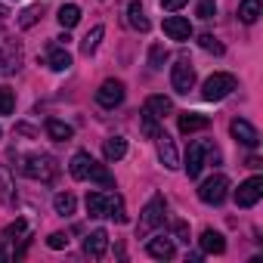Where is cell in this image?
I'll list each match as a JSON object with an SVG mask.
<instances>
[{
  "instance_id": "41",
  "label": "cell",
  "mask_w": 263,
  "mask_h": 263,
  "mask_svg": "<svg viewBox=\"0 0 263 263\" xmlns=\"http://www.w3.org/2000/svg\"><path fill=\"white\" fill-rule=\"evenodd\" d=\"M248 167H254V171H260V167H263V161H260L257 155H251V158H248Z\"/></svg>"
},
{
  "instance_id": "25",
  "label": "cell",
  "mask_w": 263,
  "mask_h": 263,
  "mask_svg": "<svg viewBox=\"0 0 263 263\" xmlns=\"http://www.w3.org/2000/svg\"><path fill=\"white\" fill-rule=\"evenodd\" d=\"M53 208H56V214L71 217V214H74V208H78V201H74V195H71V192H59V195L53 198Z\"/></svg>"
},
{
  "instance_id": "35",
  "label": "cell",
  "mask_w": 263,
  "mask_h": 263,
  "mask_svg": "<svg viewBox=\"0 0 263 263\" xmlns=\"http://www.w3.org/2000/svg\"><path fill=\"white\" fill-rule=\"evenodd\" d=\"M25 229H28V223H25V220H16V223H10V226L4 229V241H13V238L25 235Z\"/></svg>"
},
{
  "instance_id": "14",
  "label": "cell",
  "mask_w": 263,
  "mask_h": 263,
  "mask_svg": "<svg viewBox=\"0 0 263 263\" xmlns=\"http://www.w3.org/2000/svg\"><path fill=\"white\" fill-rule=\"evenodd\" d=\"M127 22L134 25L137 31H143V34L152 28V22L146 19V10H143V4H140V0H130V7H127Z\"/></svg>"
},
{
  "instance_id": "10",
  "label": "cell",
  "mask_w": 263,
  "mask_h": 263,
  "mask_svg": "<svg viewBox=\"0 0 263 263\" xmlns=\"http://www.w3.org/2000/svg\"><path fill=\"white\" fill-rule=\"evenodd\" d=\"M164 34H167L171 41L186 44V41L192 37V22L183 19V16H167V19H164Z\"/></svg>"
},
{
  "instance_id": "18",
  "label": "cell",
  "mask_w": 263,
  "mask_h": 263,
  "mask_svg": "<svg viewBox=\"0 0 263 263\" xmlns=\"http://www.w3.org/2000/svg\"><path fill=\"white\" fill-rule=\"evenodd\" d=\"M47 65H50L53 71H68V68H71V53H68L65 47H53L50 56H47Z\"/></svg>"
},
{
  "instance_id": "7",
  "label": "cell",
  "mask_w": 263,
  "mask_h": 263,
  "mask_svg": "<svg viewBox=\"0 0 263 263\" xmlns=\"http://www.w3.org/2000/svg\"><path fill=\"white\" fill-rule=\"evenodd\" d=\"M229 134H232L241 146H248V149H257V146H260V134L254 130V124H248L245 118H235V121L229 124Z\"/></svg>"
},
{
  "instance_id": "19",
  "label": "cell",
  "mask_w": 263,
  "mask_h": 263,
  "mask_svg": "<svg viewBox=\"0 0 263 263\" xmlns=\"http://www.w3.org/2000/svg\"><path fill=\"white\" fill-rule=\"evenodd\" d=\"M102 155H105V161H121V158L127 155V140H124V137H111V140H105Z\"/></svg>"
},
{
  "instance_id": "9",
  "label": "cell",
  "mask_w": 263,
  "mask_h": 263,
  "mask_svg": "<svg viewBox=\"0 0 263 263\" xmlns=\"http://www.w3.org/2000/svg\"><path fill=\"white\" fill-rule=\"evenodd\" d=\"M105 251H108V232H105V229H93V232L84 238V254H87L90 260H102Z\"/></svg>"
},
{
  "instance_id": "11",
  "label": "cell",
  "mask_w": 263,
  "mask_h": 263,
  "mask_svg": "<svg viewBox=\"0 0 263 263\" xmlns=\"http://www.w3.org/2000/svg\"><path fill=\"white\" fill-rule=\"evenodd\" d=\"M155 140H158V158H161V164H164L167 171H177V167H180V155H177L174 140H171L167 134H158Z\"/></svg>"
},
{
  "instance_id": "29",
  "label": "cell",
  "mask_w": 263,
  "mask_h": 263,
  "mask_svg": "<svg viewBox=\"0 0 263 263\" xmlns=\"http://www.w3.org/2000/svg\"><path fill=\"white\" fill-rule=\"evenodd\" d=\"M13 108H16V90L0 87V115H13Z\"/></svg>"
},
{
  "instance_id": "23",
  "label": "cell",
  "mask_w": 263,
  "mask_h": 263,
  "mask_svg": "<svg viewBox=\"0 0 263 263\" xmlns=\"http://www.w3.org/2000/svg\"><path fill=\"white\" fill-rule=\"evenodd\" d=\"M59 25L68 31V28H74L78 22H81V7H74V4H65V7H59Z\"/></svg>"
},
{
  "instance_id": "1",
  "label": "cell",
  "mask_w": 263,
  "mask_h": 263,
  "mask_svg": "<svg viewBox=\"0 0 263 263\" xmlns=\"http://www.w3.org/2000/svg\"><path fill=\"white\" fill-rule=\"evenodd\" d=\"M22 174L25 177H31V180H41V183H53L56 180V174H59V164L50 158V155H28V158H22Z\"/></svg>"
},
{
  "instance_id": "38",
  "label": "cell",
  "mask_w": 263,
  "mask_h": 263,
  "mask_svg": "<svg viewBox=\"0 0 263 263\" xmlns=\"http://www.w3.org/2000/svg\"><path fill=\"white\" fill-rule=\"evenodd\" d=\"M47 245H50L53 251H62V248H68V235H65V232H53V235L47 238Z\"/></svg>"
},
{
  "instance_id": "30",
  "label": "cell",
  "mask_w": 263,
  "mask_h": 263,
  "mask_svg": "<svg viewBox=\"0 0 263 263\" xmlns=\"http://www.w3.org/2000/svg\"><path fill=\"white\" fill-rule=\"evenodd\" d=\"M140 121H143V134H146L149 140H155V137L161 134V127H158V118H155V115H149L146 108H143V115H140Z\"/></svg>"
},
{
  "instance_id": "33",
  "label": "cell",
  "mask_w": 263,
  "mask_h": 263,
  "mask_svg": "<svg viewBox=\"0 0 263 263\" xmlns=\"http://www.w3.org/2000/svg\"><path fill=\"white\" fill-rule=\"evenodd\" d=\"M0 198L13 201V177H10V171L4 164H0Z\"/></svg>"
},
{
  "instance_id": "40",
  "label": "cell",
  "mask_w": 263,
  "mask_h": 263,
  "mask_svg": "<svg viewBox=\"0 0 263 263\" xmlns=\"http://www.w3.org/2000/svg\"><path fill=\"white\" fill-rule=\"evenodd\" d=\"M16 134H22V137H37V134H34V130L28 127V124H16Z\"/></svg>"
},
{
  "instance_id": "17",
  "label": "cell",
  "mask_w": 263,
  "mask_h": 263,
  "mask_svg": "<svg viewBox=\"0 0 263 263\" xmlns=\"http://www.w3.org/2000/svg\"><path fill=\"white\" fill-rule=\"evenodd\" d=\"M90 167H93V155H90V152H78V155L71 158V164H68V171H71L74 180H87Z\"/></svg>"
},
{
  "instance_id": "22",
  "label": "cell",
  "mask_w": 263,
  "mask_h": 263,
  "mask_svg": "<svg viewBox=\"0 0 263 263\" xmlns=\"http://www.w3.org/2000/svg\"><path fill=\"white\" fill-rule=\"evenodd\" d=\"M47 137L56 140V143H68V140H71V127L62 124V121H56V118H50V121H47Z\"/></svg>"
},
{
  "instance_id": "24",
  "label": "cell",
  "mask_w": 263,
  "mask_h": 263,
  "mask_svg": "<svg viewBox=\"0 0 263 263\" xmlns=\"http://www.w3.org/2000/svg\"><path fill=\"white\" fill-rule=\"evenodd\" d=\"M238 19L245 25H254L260 19V0H241V7H238Z\"/></svg>"
},
{
  "instance_id": "36",
  "label": "cell",
  "mask_w": 263,
  "mask_h": 263,
  "mask_svg": "<svg viewBox=\"0 0 263 263\" xmlns=\"http://www.w3.org/2000/svg\"><path fill=\"white\" fill-rule=\"evenodd\" d=\"M217 0H198V19H214Z\"/></svg>"
},
{
  "instance_id": "32",
  "label": "cell",
  "mask_w": 263,
  "mask_h": 263,
  "mask_svg": "<svg viewBox=\"0 0 263 263\" xmlns=\"http://www.w3.org/2000/svg\"><path fill=\"white\" fill-rule=\"evenodd\" d=\"M167 59H171V53L164 50V44H152V50H149V65H152V68H164Z\"/></svg>"
},
{
  "instance_id": "6",
  "label": "cell",
  "mask_w": 263,
  "mask_h": 263,
  "mask_svg": "<svg viewBox=\"0 0 263 263\" xmlns=\"http://www.w3.org/2000/svg\"><path fill=\"white\" fill-rule=\"evenodd\" d=\"M263 198V177H251L235 189V204L238 208H254Z\"/></svg>"
},
{
  "instance_id": "4",
  "label": "cell",
  "mask_w": 263,
  "mask_h": 263,
  "mask_svg": "<svg viewBox=\"0 0 263 263\" xmlns=\"http://www.w3.org/2000/svg\"><path fill=\"white\" fill-rule=\"evenodd\" d=\"M171 87H174L177 93H183V96L195 87V68H192V62H189L186 56H180V59L171 65Z\"/></svg>"
},
{
  "instance_id": "28",
  "label": "cell",
  "mask_w": 263,
  "mask_h": 263,
  "mask_svg": "<svg viewBox=\"0 0 263 263\" xmlns=\"http://www.w3.org/2000/svg\"><path fill=\"white\" fill-rule=\"evenodd\" d=\"M105 217H111L115 223H127V214H124V198L121 195H111L108 198V214Z\"/></svg>"
},
{
  "instance_id": "20",
  "label": "cell",
  "mask_w": 263,
  "mask_h": 263,
  "mask_svg": "<svg viewBox=\"0 0 263 263\" xmlns=\"http://www.w3.org/2000/svg\"><path fill=\"white\" fill-rule=\"evenodd\" d=\"M146 111L155 115V118H167V115L174 111V102H171L167 96H149V99H146Z\"/></svg>"
},
{
  "instance_id": "12",
  "label": "cell",
  "mask_w": 263,
  "mask_h": 263,
  "mask_svg": "<svg viewBox=\"0 0 263 263\" xmlns=\"http://www.w3.org/2000/svg\"><path fill=\"white\" fill-rule=\"evenodd\" d=\"M211 127V118L208 115H198V111H183L180 115V134H198V130H208Z\"/></svg>"
},
{
  "instance_id": "3",
  "label": "cell",
  "mask_w": 263,
  "mask_h": 263,
  "mask_svg": "<svg viewBox=\"0 0 263 263\" xmlns=\"http://www.w3.org/2000/svg\"><path fill=\"white\" fill-rule=\"evenodd\" d=\"M235 90V78L232 74H211L204 84H201V96L208 99V102H220V99H226L229 93Z\"/></svg>"
},
{
  "instance_id": "37",
  "label": "cell",
  "mask_w": 263,
  "mask_h": 263,
  "mask_svg": "<svg viewBox=\"0 0 263 263\" xmlns=\"http://www.w3.org/2000/svg\"><path fill=\"white\" fill-rule=\"evenodd\" d=\"M174 235H177V241L189 245V223L186 220H174Z\"/></svg>"
},
{
  "instance_id": "26",
  "label": "cell",
  "mask_w": 263,
  "mask_h": 263,
  "mask_svg": "<svg viewBox=\"0 0 263 263\" xmlns=\"http://www.w3.org/2000/svg\"><path fill=\"white\" fill-rule=\"evenodd\" d=\"M102 34H105V28H102V25H96V28L81 41V53H84V56H93V53H96V47H99V41H102Z\"/></svg>"
},
{
  "instance_id": "15",
  "label": "cell",
  "mask_w": 263,
  "mask_h": 263,
  "mask_svg": "<svg viewBox=\"0 0 263 263\" xmlns=\"http://www.w3.org/2000/svg\"><path fill=\"white\" fill-rule=\"evenodd\" d=\"M226 251V238L217 229H204L201 232V254H223Z\"/></svg>"
},
{
  "instance_id": "43",
  "label": "cell",
  "mask_w": 263,
  "mask_h": 263,
  "mask_svg": "<svg viewBox=\"0 0 263 263\" xmlns=\"http://www.w3.org/2000/svg\"><path fill=\"white\" fill-rule=\"evenodd\" d=\"M4 19H7V10H0V25H4Z\"/></svg>"
},
{
  "instance_id": "39",
  "label": "cell",
  "mask_w": 263,
  "mask_h": 263,
  "mask_svg": "<svg viewBox=\"0 0 263 263\" xmlns=\"http://www.w3.org/2000/svg\"><path fill=\"white\" fill-rule=\"evenodd\" d=\"M183 7H186V0H161V10H167V13H177Z\"/></svg>"
},
{
  "instance_id": "5",
  "label": "cell",
  "mask_w": 263,
  "mask_h": 263,
  "mask_svg": "<svg viewBox=\"0 0 263 263\" xmlns=\"http://www.w3.org/2000/svg\"><path fill=\"white\" fill-rule=\"evenodd\" d=\"M226 189H229V180H226L223 174H217V177H211V180H204V183L198 186V198H201L204 204H223Z\"/></svg>"
},
{
  "instance_id": "31",
  "label": "cell",
  "mask_w": 263,
  "mask_h": 263,
  "mask_svg": "<svg viewBox=\"0 0 263 263\" xmlns=\"http://www.w3.org/2000/svg\"><path fill=\"white\" fill-rule=\"evenodd\" d=\"M41 16H44V7H41V4H37V7H28V10H22V13H19V28H31Z\"/></svg>"
},
{
  "instance_id": "34",
  "label": "cell",
  "mask_w": 263,
  "mask_h": 263,
  "mask_svg": "<svg viewBox=\"0 0 263 263\" xmlns=\"http://www.w3.org/2000/svg\"><path fill=\"white\" fill-rule=\"evenodd\" d=\"M198 44H201V50H208V53H214V56H223V44H220L214 34H201Z\"/></svg>"
},
{
  "instance_id": "44",
  "label": "cell",
  "mask_w": 263,
  "mask_h": 263,
  "mask_svg": "<svg viewBox=\"0 0 263 263\" xmlns=\"http://www.w3.org/2000/svg\"><path fill=\"white\" fill-rule=\"evenodd\" d=\"M4 65H7V59H4V53H0V68H4Z\"/></svg>"
},
{
  "instance_id": "42",
  "label": "cell",
  "mask_w": 263,
  "mask_h": 263,
  "mask_svg": "<svg viewBox=\"0 0 263 263\" xmlns=\"http://www.w3.org/2000/svg\"><path fill=\"white\" fill-rule=\"evenodd\" d=\"M0 260H7V248H4V241H0Z\"/></svg>"
},
{
  "instance_id": "21",
  "label": "cell",
  "mask_w": 263,
  "mask_h": 263,
  "mask_svg": "<svg viewBox=\"0 0 263 263\" xmlns=\"http://www.w3.org/2000/svg\"><path fill=\"white\" fill-rule=\"evenodd\" d=\"M87 214H90V217H105V214H108V195H102V192H87Z\"/></svg>"
},
{
  "instance_id": "16",
  "label": "cell",
  "mask_w": 263,
  "mask_h": 263,
  "mask_svg": "<svg viewBox=\"0 0 263 263\" xmlns=\"http://www.w3.org/2000/svg\"><path fill=\"white\" fill-rule=\"evenodd\" d=\"M146 251H149V257H155V260H171V257L177 254V245H174L171 238H152V241L146 245Z\"/></svg>"
},
{
  "instance_id": "27",
  "label": "cell",
  "mask_w": 263,
  "mask_h": 263,
  "mask_svg": "<svg viewBox=\"0 0 263 263\" xmlns=\"http://www.w3.org/2000/svg\"><path fill=\"white\" fill-rule=\"evenodd\" d=\"M87 180H93V183H99V186H105V189H111V186H115V177L105 171V164H96V161H93V167H90Z\"/></svg>"
},
{
  "instance_id": "8",
  "label": "cell",
  "mask_w": 263,
  "mask_h": 263,
  "mask_svg": "<svg viewBox=\"0 0 263 263\" xmlns=\"http://www.w3.org/2000/svg\"><path fill=\"white\" fill-rule=\"evenodd\" d=\"M96 102H99L102 108L121 105V102H124V84H121V81H105V84L96 90Z\"/></svg>"
},
{
  "instance_id": "2",
  "label": "cell",
  "mask_w": 263,
  "mask_h": 263,
  "mask_svg": "<svg viewBox=\"0 0 263 263\" xmlns=\"http://www.w3.org/2000/svg\"><path fill=\"white\" fill-rule=\"evenodd\" d=\"M164 223V198L161 195H152L149 198V204L143 208V217H140V226H137V235L140 238H146L152 229H158Z\"/></svg>"
},
{
  "instance_id": "13",
  "label": "cell",
  "mask_w": 263,
  "mask_h": 263,
  "mask_svg": "<svg viewBox=\"0 0 263 263\" xmlns=\"http://www.w3.org/2000/svg\"><path fill=\"white\" fill-rule=\"evenodd\" d=\"M201 167H204V146L192 143L189 152H186V174H189V180H195L201 174Z\"/></svg>"
},
{
  "instance_id": "45",
  "label": "cell",
  "mask_w": 263,
  "mask_h": 263,
  "mask_svg": "<svg viewBox=\"0 0 263 263\" xmlns=\"http://www.w3.org/2000/svg\"><path fill=\"white\" fill-rule=\"evenodd\" d=\"M0 137H4V130H0Z\"/></svg>"
}]
</instances>
